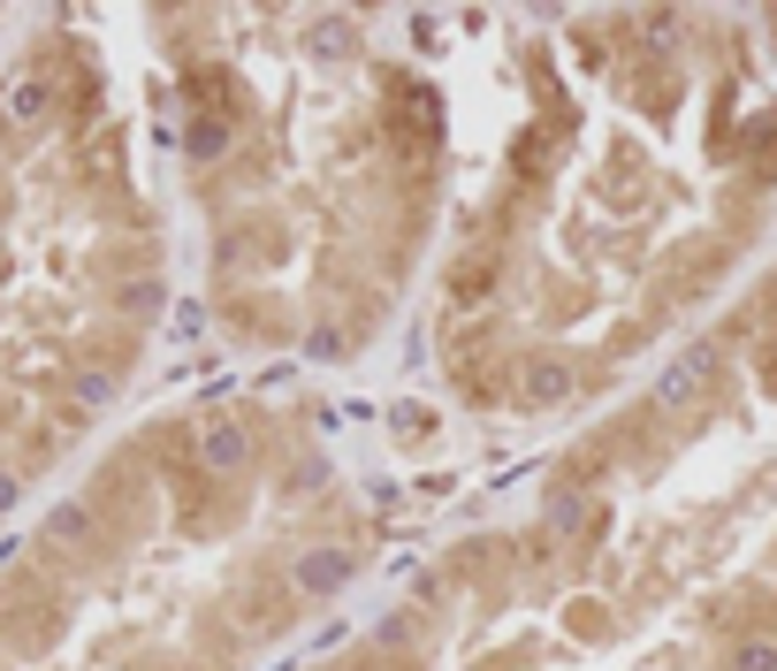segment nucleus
<instances>
[{
  "mask_svg": "<svg viewBox=\"0 0 777 671\" xmlns=\"http://www.w3.org/2000/svg\"><path fill=\"white\" fill-rule=\"evenodd\" d=\"M191 153H198V161H221V153H229V123H206V115H198V123H191Z\"/></svg>",
  "mask_w": 777,
  "mask_h": 671,
  "instance_id": "nucleus-6",
  "label": "nucleus"
},
{
  "mask_svg": "<svg viewBox=\"0 0 777 671\" xmlns=\"http://www.w3.org/2000/svg\"><path fill=\"white\" fill-rule=\"evenodd\" d=\"M488 283H495V268H488V260H472L466 275H458V291H466V306H480V291H488Z\"/></svg>",
  "mask_w": 777,
  "mask_h": 671,
  "instance_id": "nucleus-8",
  "label": "nucleus"
},
{
  "mask_svg": "<svg viewBox=\"0 0 777 671\" xmlns=\"http://www.w3.org/2000/svg\"><path fill=\"white\" fill-rule=\"evenodd\" d=\"M290 580H298V595H335V588L351 580V557L320 542V549H306V557H298V572H290Z\"/></svg>",
  "mask_w": 777,
  "mask_h": 671,
  "instance_id": "nucleus-3",
  "label": "nucleus"
},
{
  "mask_svg": "<svg viewBox=\"0 0 777 671\" xmlns=\"http://www.w3.org/2000/svg\"><path fill=\"white\" fill-rule=\"evenodd\" d=\"M701 389H709V359L694 351V359H678V366H671V374L655 382V405H671V412H678V405H694Z\"/></svg>",
  "mask_w": 777,
  "mask_h": 671,
  "instance_id": "nucleus-4",
  "label": "nucleus"
},
{
  "mask_svg": "<svg viewBox=\"0 0 777 671\" xmlns=\"http://www.w3.org/2000/svg\"><path fill=\"white\" fill-rule=\"evenodd\" d=\"M198 466H206L214 481L244 474V466H252V428H244V420H229V412L198 420Z\"/></svg>",
  "mask_w": 777,
  "mask_h": 671,
  "instance_id": "nucleus-1",
  "label": "nucleus"
},
{
  "mask_svg": "<svg viewBox=\"0 0 777 671\" xmlns=\"http://www.w3.org/2000/svg\"><path fill=\"white\" fill-rule=\"evenodd\" d=\"M572 389H580V374H572V359H557V351H541V359L518 366V397H526V405H564Z\"/></svg>",
  "mask_w": 777,
  "mask_h": 671,
  "instance_id": "nucleus-2",
  "label": "nucleus"
},
{
  "mask_svg": "<svg viewBox=\"0 0 777 671\" xmlns=\"http://www.w3.org/2000/svg\"><path fill=\"white\" fill-rule=\"evenodd\" d=\"M160 306V283H130V291H123V314H153Z\"/></svg>",
  "mask_w": 777,
  "mask_h": 671,
  "instance_id": "nucleus-9",
  "label": "nucleus"
},
{
  "mask_svg": "<svg viewBox=\"0 0 777 671\" xmlns=\"http://www.w3.org/2000/svg\"><path fill=\"white\" fill-rule=\"evenodd\" d=\"M46 100H54V92H46L38 77H8V84H0V115H8V123H38Z\"/></svg>",
  "mask_w": 777,
  "mask_h": 671,
  "instance_id": "nucleus-5",
  "label": "nucleus"
},
{
  "mask_svg": "<svg viewBox=\"0 0 777 671\" xmlns=\"http://www.w3.org/2000/svg\"><path fill=\"white\" fill-rule=\"evenodd\" d=\"M732 671H777V641H747V649H732Z\"/></svg>",
  "mask_w": 777,
  "mask_h": 671,
  "instance_id": "nucleus-7",
  "label": "nucleus"
},
{
  "mask_svg": "<svg viewBox=\"0 0 777 671\" xmlns=\"http://www.w3.org/2000/svg\"><path fill=\"white\" fill-rule=\"evenodd\" d=\"M15 497H23V481H15V474L0 466V511H15Z\"/></svg>",
  "mask_w": 777,
  "mask_h": 671,
  "instance_id": "nucleus-10",
  "label": "nucleus"
}]
</instances>
